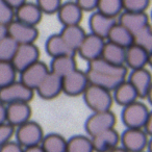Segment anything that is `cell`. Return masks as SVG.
<instances>
[{
	"label": "cell",
	"mask_w": 152,
	"mask_h": 152,
	"mask_svg": "<svg viewBox=\"0 0 152 152\" xmlns=\"http://www.w3.org/2000/svg\"><path fill=\"white\" fill-rule=\"evenodd\" d=\"M43 15H54L61 7L63 0H36Z\"/></svg>",
	"instance_id": "cell-34"
},
{
	"label": "cell",
	"mask_w": 152,
	"mask_h": 152,
	"mask_svg": "<svg viewBox=\"0 0 152 152\" xmlns=\"http://www.w3.org/2000/svg\"><path fill=\"white\" fill-rule=\"evenodd\" d=\"M148 66L152 68V51L149 53V56H148Z\"/></svg>",
	"instance_id": "cell-48"
},
{
	"label": "cell",
	"mask_w": 152,
	"mask_h": 152,
	"mask_svg": "<svg viewBox=\"0 0 152 152\" xmlns=\"http://www.w3.org/2000/svg\"><path fill=\"white\" fill-rule=\"evenodd\" d=\"M105 41L106 40L96 36V34H91V32L87 34L76 53H78L79 56L88 63L94 61V59H97L101 57Z\"/></svg>",
	"instance_id": "cell-11"
},
{
	"label": "cell",
	"mask_w": 152,
	"mask_h": 152,
	"mask_svg": "<svg viewBox=\"0 0 152 152\" xmlns=\"http://www.w3.org/2000/svg\"><path fill=\"white\" fill-rule=\"evenodd\" d=\"M117 117L112 110L93 113L85 123V130L89 137H94L107 129L115 128Z\"/></svg>",
	"instance_id": "cell-5"
},
{
	"label": "cell",
	"mask_w": 152,
	"mask_h": 152,
	"mask_svg": "<svg viewBox=\"0 0 152 152\" xmlns=\"http://www.w3.org/2000/svg\"><path fill=\"white\" fill-rule=\"evenodd\" d=\"M143 129L148 134V137H152V110L149 112V115H148L147 120H146Z\"/></svg>",
	"instance_id": "cell-40"
},
{
	"label": "cell",
	"mask_w": 152,
	"mask_h": 152,
	"mask_svg": "<svg viewBox=\"0 0 152 152\" xmlns=\"http://www.w3.org/2000/svg\"><path fill=\"white\" fill-rule=\"evenodd\" d=\"M24 148L16 141H10L0 147V152H23Z\"/></svg>",
	"instance_id": "cell-39"
},
{
	"label": "cell",
	"mask_w": 152,
	"mask_h": 152,
	"mask_svg": "<svg viewBox=\"0 0 152 152\" xmlns=\"http://www.w3.org/2000/svg\"><path fill=\"white\" fill-rule=\"evenodd\" d=\"M7 123V105L0 102V124Z\"/></svg>",
	"instance_id": "cell-41"
},
{
	"label": "cell",
	"mask_w": 152,
	"mask_h": 152,
	"mask_svg": "<svg viewBox=\"0 0 152 152\" xmlns=\"http://www.w3.org/2000/svg\"><path fill=\"white\" fill-rule=\"evenodd\" d=\"M18 74L12 61H0V88L17 80Z\"/></svg>",
	"instance_id": "cell-32"
},
{
	"label": "cell",
	"mask_w": 152,
	"mask_h": 152,
	"mask_svg": "<svg viewBox=\"0 0 152 152\" xmlns=\"http://www.w3.org/2000/svg\"><path fill=\"white\" fill-rule=\"evenodd\" d=\"M40 49L36 45V43L18 45L16 53L12 59V64L18 73H20L32 64L40 61Z\"/></svg>",
	"instance_id": "cell-6"
},
{
	"label": "cell",
	"mask_w": 152,
	"mask_h": 152,
	"mask_svg": "<svg viewBox=\"0 0 152 152\" xmlns=\"http://www.w3.org/2000/svg\"><path fill=\"white\" fill-rule=\"evenodd\" d=\"M7 36V26L4 25H0V41L2 40L3 38Z\"/></svg>",
	"instance_id": "cell-44"
},
{
	"label": "cell",
	"mask_w": 152,
	"mask_h": 152,
	"mask_svg": "<svg viewBox=\"0 0 152 152\" xmlns=\"http://www.w3.org/2000/svg\"><path fill=\"white\" fill-rule=\"evenodd\" d=\"M99 0H75V2L80 7L83 12H94L97 9Z\"/></svg>",
	"instance_id": "cell-38"
},
{
	"label": "cell",
	"mask_w": 152,
	"mask_h": 152,
	"mask_svg": "<svg viewBox=\"0 0 152 152\" xmlns=\"http://www.w3.org/2000/svg\"><path fill=\"white\" fill-rule=\"evenodd\" d=\"M127 80L130 85L134 88L139 99H145L147 92L152 83V74L149 70L146 68L131 70L129 74H127Z\"/></svg>",
	"instance_id": "cell-15"
},
{
	"label": "cell",
	"mask_w": 152,
	"mask_h": 152,
	"mask_svg": "<svg viewBox=\"0 0 152 152\" xmlns=\"http://www.w3.org/2000/svg\"><path fill=\"white\" fill-rule=\"evenodd\" d=\"M40 146L45 152H66L67 140L59 133H48L44 135Z\"/></svg>",
	"instance_id": "cell-28"
},
{
	"label": "cell",
	"mask_w": 152,
	"mask_h": 152,
	"mask_svg": "<svg viewBox=\"0 0 152 152\" xmlns=\"http://www.w3.org/2000/svg\"><path fill=\"white\" fill-rule=\"evenodd\" d=\"M15 127L9 123L0 124V147L12 141V137L15 135Z\"/></svg>",
	"instance_id": "cell-37"
},
{
	"label": "cell",
	"mask_w": 152,
	"mask_h": 152,
	"mask_svg": "<svg viewBox=\"0 0 152 152\" xmlns=\"http://www.w3.org/2000/svg\"><path fill=\"white\" fill-rule=\"evenodd\" d=\"M148 140V134L143 128H126L120 134L121 146L128 152L145 151Z\"/></svg>",
	"instance_id": "cell-8"
},
{
	"label": "cell",
	"mask_w": 152,
	"mask_h": 152,
	"mask_svg": "<svg viewBox=\"0 0 152 152\" xmlns=\"http://www.w3.org/2000/svg\"><path fill=\"white\" fill-rule=\"evenodd\" d=\"M112 94L114 102H116L118 105L122 106V107L139 100V96H137L134 88L130 85V83L127 79L122 81L112 92Z\"/></svg>",
	"instance_id": "cell-23"
},
{
	"label": "cell",
	"mask_w": 152,
	"mask_h": 152,
	"mask_svg": "<svg viewBox=\"0 0 152 152\" xmlns=\"http://www.w3.org/2000/svg\"><path fill=\"white\" fill-rule=\"evenodd\" d=\"M125 49L126 48H123L119 45L105 41L101 53V58L114 65L125 66Z\"/></svg>",
	"instance_id": "cell-27"
},
{
	"label": "cell",
	"mask_w": 152,
	"mask_h": 152,
	"mask_svg": "<svg viewBox=\"0 0 152 152\" xmlns=\"http://www.w3.org/2000/svg\"><path fill=\"white\" fill-rule=\"evenodd\" d=\"M44 135L42 126L32 120L16 127L15 129L16 142H18L23 148L40 145Z\"/></svg>",
	"instance_id": "cell-3"
},
{
	"label": "cell",
	"mask_w": 152,
	"mask_h": 152,
	"mask_svg": "<svg viewBox=\"0 0 152 152\" xmlns=\"http://www.w3.org/2000/svg\"><path fill=\"white\" fill-rule=\"evenodd\" d=\"M66 152H95L92 139L89 135L76 134L67 140Z\"/></svg>",
	"instance_id": "cell-29"
},
{
	"label": "cell",
	"mask_w": 152,
	"mask_h": 152,
	"mask_svg": "<svg viewBox=\"0 0 152 152\" xmlns=\"http://www.w3.org/2000/svg\"><path fill=\"white\" fill-rule=\"evenodd\" d=\"M133 44L137 45L148 53L152 51V26L150 24L144 26L133 34Z\"/></svg>",
	"instance_id": "cell-30"
},
{
	"label": "cell",
	"mask_w": 152,
	"mask_h": 152,
	"mask_svg": "<svg viewBox=\"0 0 152 152\" xmlns=\"http://www.w3.org/2000/svg\"><path fill=\"white\" fill-rule=\"evenodd\" d=\"M59 34L68 45V47L76 53L77 49L83 43V39L87 36V32L81 27L80 24H78V25L63 26Z\"/></svg>",
	"instance_id": "cell-22"
},
{
	"label": "cell",
	"mask_w": 152,
	"mask_h": 152,
	"mask_svg": "<svg viewBox=\"0 0 152 152\" xmlns=\"http://www.w3.org/2000/svg\"><path fill=\"white\" fill-rule=\"evenodd\" d=\"M56 15L63 26L78 25L83 21V11L75 2V0H68L61 3Z\"/></svg>",
	"instance_id": "cell-13"
},
{
	"label": "cell",
	"mask_w": 152,
	"mask_h": 152,
	"mask_svg": "<svg viewBox=\"0 0 152 152\" xmlns=\"http://www.w3.org/2000/svg\"><path fill=\"white\" fill-rule=\"evenodd\" d=\"M87 70L96 72V73L104 74V75L118 76V77H122V78H127V74H128V69L125 66L114 65V64L104 61L101 57L89 61Z\"/></svg>",
	"instance_id": "cell-20"
},
{
	"label": "cell",
	"mask_w": 152,
	"mask_h": 152,
	"mask_svg": "<svg viewBox=\"0 0 152 152\" xmlns=\"http://www.w3.org/2000/svg\"><path fill=\"white\" fill-rule=\"evenodd\" d=\"M31 115L29 102H16L7 105V123L15 128L31 120Z\"/></svg>",
	"instance_id": "cell-14"
},
{
	"label": "cell",
	"mask_w": 152,
	"mask_h": 152,
	"mask_svg": "<svg viewBox=\"0 0 152 152\" xmlns=\"http://www.w3.org/2000/svg\"><path fill=\"white\" fill-rule=\"evenodd\" d=\"M18 44L11 38L7 36L0 41V61H12Z\"/></svg>",
	"instance_id": "cell-33"
},
{
	"label": "cell",
	"mask_w": 152,
	"mask_h": 152,
	"mask_svg": "<svg viewBox=\"0 0 152 152\" xmlns=\"http://www.w3.org/2000/svg\"><path fill=\"white\" fill-rule=\"evenodd\" d=\"M15 20V10L4 0H0V25L7 26Z\"/></svg>",
	"instance_id": "cell-36"
},
{
	"label": "cell",
	"mask_w": 152,
	"mask_h": 152,
	"mask_svg": "<svg viewBox=\"0 0 152 152\" xmlns=\"http://www.w3.org/2000/svg\"><path fill=\"white\" fill-rule=\"evenodd\" d=\"M151 0H122L123 11L125 12H146Z\"/></svg>",
	"instance_id": "cell-35"
},
{
	"label": "cell",
	"mask_w": 152,
	"mask_h": 152,
	"mask_svg": "<svg viewBox=\"0 0 152 152\" xmlns=\"http://www.w3.org/2000/svg\"><path fill=\"white\" fill-rule=\"evenodd\" d=\"M7 36L11 37L18 45L36 43L40 34L37 26L27 25L17 20L11 22L7 26Z\"/></svg>",
	"instance_id": "cell-9"
},
{
	"label": "cell",
	"mask_w": 152,
	"mask_h": 152,
	"mask_svg": "<svg viewBox=\"0 0 152 152\" xmlns=\"http://www.w3.org/2000/svg\"><path fill=\"white\" fill-rule=\"evenodd\" d=\"M43 18V13L36 2L26 1L15 10V20L27 25L38 26Z\"/></svg>",
	"instance_id": "cell-17"
},
{
	"label": "cell",
	"mask_w": 152,
	"mask_h": 152,
	"mask_svg": "<svg viewBox=\"0 0 152 152\" xmlns=\"http://www.w3.org/2000/svg\"><path fill=\"white\" fill-rule=\"evenodd\" d=\"M34 93L44 100H53L63 94L61 77L49 71L47 76L36 89Z\"/></svg>",
	"instance_id": "cell-12"
},
{
	"label": "cell",
	"mask_w": 152,
	"mask_h": 152,
	"mask_svg": "<svg viewBox=\"0 0 152 152\" xmlns=\"http://www.w3.org/2000/svg\"><path fill=\"white\" fill-rule=\"evenodd\" d=\"M49 67L42 61H38L37 63L32 64L31 66L27 67L19 73L20 81L24 83L26 87L31 89L32 91H36L43 79L49 73Z\"/></svg>",
	"instance_id": "cell-10"
},
{
	"label": "cell",
	"mask_w": 152,
	"mask_h": 152,
	"mask_svg": "<svg viewBox=\"0 0 152 152\" xmlns=\"http://www.w3.org/2000/svg\"><path fill=\"white\" fill-rule=\"evenodd\" d=\"M5 2L10 5L11 7H13L14 10L18 9L20 5H22L24 2H26L27 0H4Z\"/></svg>",
	"instance_id": "cell-42"
},
{
	"label": "cell",
	"mask_w": 152,
	"mask_h": 152,
	"mask_svg": "<svg viewBox=\"0 0 152 152\" xmlns=\"http://www.w3.org/2000/svg\"><path fill=\"white\" fill-rule=\"evenodd\" d=\"M110 152H128V151H127V150H125L122 146H118V147H116V148H114L113 150H110Z\"/></svg>",
	"instance_id": "cell-46"
},
{
	"label": "cell",
	"mask_w": 152,
	"mask_h": 152,
	"mask_svg": "<svg viewBox=\"0 0 152 152\" xmlns=\"http://www.w3.org/2000/svg\"><path fill=\"white\" fill-rule=\"evenodd\" d=\"M142 152H147V151H146V150H145V151H142Z\"/></svg>",
	"instance_id": "cell-50"
},
{
	"label": "cell",
	"mask_w": 152,
	"mask_h": 152,
	"mask_svg": "<svg viewBox=\"0 0 152 152\" xmlns=\"http://www.w3.org/2000/svg\"><path fill=\"white\" fill-rule=\"evenodd\" d=\"M86 105L93 113L110 110L114 103L110 91L90 83L83 94Z\"/></svg>",
	"instance_id": "cell-1"
},
{
	"label": "cell",
	"mask_w": 152,
	"mask_h": 152,
	"mask_svg": "<svg viewBox=\"0 0 152 152\" xmlns=\"http://www.w3.org/2000/svg\"><path fill=\"white\" fill-rule=\"evenodd\" d=\"M76 69H77V61L75 59V55H63V56L53 57L49 66L50 72L61 76V78Z\"/></svg>",
	"instance_id": "cell-25"
},
{
	"label": "cell",
	"mask_w": 152,
	"mask_h": 152,
	"mask_svg": "<svg viewBox=\"0 0 152 152\" xmlns=\"http://www.w3.org/2000/svg\"><path fill=\"white\" fill-rule=\"evenodd\" d=\"M106 41L119 45L123 48H127L133 44V34L127 28L117 22L108 32Z\"/></svg>",
	"instance_id": "cell-26"
},
{
	"label": "cell",
	"mask_w": 152,
	"mask_h": 152,
	"mask_svg": "<svg viewBox=\"0 0 152 152\" xmlns=\"http://www.w3.org/2000/svg\"><path fill=\"white\" fill-rule=\"evenodd\" d=\"M34 91L26 87L22 81L16 80L11 85L0 88V102L9 105L16 102H30L34 99Z\"/></svg>",
	"instance_id": "cell-4"
},
{
	"label": "cell",
	"mask_w": 152,
	"mask_h": 152,
	"mask_svg": "<svg viewBox=\"0 0 152 152\" xmlns=\"http://www.w3.org/2000/svg\"><path fill=\"white\" fill-rule=\"evenodd\" d=\"M46 53L51 57L63 56V55H75L76 53L68 47L59 34H53L46 40L45 43Z\"/></svg>",
	"instance_id": "cell-24"
},
{
	"label": "cell",
	"mask_w": 152,
	"mask_h": 152,
	"mask_svg": "<svg viewBox=\"0 0 152 152\" xmlns=\"http://www.w3.org/2000/svg\"><path fill=\"white\" fill-rule=\"evenodd\" d=\"M149 53L135 44L130 45L125 49V67L127 69L135 70L146 68L148 66Z\"/></svg>",
	"instance_id": "cell-21"
},
{
	"label": "cell",
	"mask_w": 152,
	"mask_h": 152,
	"mask_svg": "<svg viewBox=\"0 0 152 152\" xmlns=\"http://www.w3.org/2000/svg\"><path fill=\"white\" fill-rule=\"evenodd\" d=\"M117 22L127 28L133 34L144 26L149 24V16L147 15L146 12L123 11L117 18Z\"/></svg>",
	"instance_id": "cell-19"
},
{
	"label": "cell",
	"mask_w": 152,
	"mask_h": 152,
	"mask_svg": "<svg viewBox=\"0 0 152 152\" xmlns=\"http://www.w3.org/2000/svg\"><path fill=\"white\" fill-rule=\"evenodd\" d=\"M91 139L95 152H110L120 144V134L115 128L102 131Z\"/></svg>",
	"instance_id": "cell-18"
},
{
	"label": "cell",
	"mask_w": 152,
	"mask_h": 152,
	"mask_svg": "<svg viewBox=\"0 0 152 152\" xmlns=\"http://www.w3.org/2000/svg\"><path fill=\"white\" fill-rule=\"evenodd\" d=\"M96 11L108 17L118 18V16L123 12L122 0H99Z\"/></svg>",
	"instance_id": "cell-31"
},
{
	"label": "cell",
	"mask_w": 152,
	"mask_h": 152,
	"mask_svg": "<svg viewBox=\"0 0 152 152\" xmlns=\"http://www.w3.org/2000/svg\"><path fill=\"white\" fill-rule=\"evenodd\" d=\"M63 93L70 97H77L83 94L88 86L90 85L86 71H81L78 68L63 78Z\"/></svg>",
	"instance_id": "cell-7"
},
{
	"label": "cell",
	"mask_w": 152,
	"mask_h": 152,
	"mask_svg": "<svg viewBox=\"0 0 152 152\" xmlns=\"http://www.w3.org/2000/svg\"><path fill=\"white\" fill-rule=\"evenodd\" d=\"M116 23L117 18L108 17L98 11H94L89 18V27L91 34H96L104 40H106L108 32Z\"/></svg>",
	"instance_id": "cell-16"
},
{
	"label": "cell",
	"mask_w": 152,
	"mask_h": 152,
	"mask_svg": "<svg viewBox=\"0 0 152 152\" xmlns=\"http://www.w3.org/2000/svg\"><path fill=\"white\" fill-rule=\"evenodd\" d=\"M145 99H147V100H148V102H149V103L152 105V83H151V86H150L149 90H148L147 95H146V98H145Z\"/></svg>",
	"instance_id": "cell-45"
},
{
	"label": "cell",
	"mask_w": 152,
	"mask_h": 152,
	"mask_svg": "<svg viewBox=\"0 0 152 152\" xmlns=\"http://www.w3.org/2000/svg\"><path fill=\"white\" fill-rule=\"evenodd\" d=\"M23 152H45L42 149L40 145L38 146H32V147H28V148H24Z\"/></svg>",
	"instance_id": "cell-43"
},
{
	"label": "cell",
	"mask_w": 152,
	"mask_h": 152,
	"mask_svg": "<svg viewBox=\"0 0 152 152\" xmlns=\"http://www.w3.org/2000/svg\"><path fill=\"white\" fill-rule=\"evenodd\" d=\"M146 151L147 152H152V137H150V139L148 140L147 148H146Z\"/></svg>",
	"instance_id": "cell-47"
},
{
	"label": "cell",
	"mask_w": 152,
	"mask_h": 152,
	"mask_svg": "<svg viewBox=\"0 0 152 152\" xmlns=\"http://www.w3.org/2000/svg\"><path fill=\"white\" fill-rule=\"evenodd\" d=\"M151 19H152V12H151Z\"/></svg>",
	"instance_id": "cell-49"
},
{
	"label": "cell",
	"mask_w": 152,
	"mask_h": 152,
	"mask_svg": "<svg viewBox=\"0 0 152 152\" xmlns=\"http://www.w3.org/2000/svg\"><path fill=\"white\" fill-rule=\"evenodd\" d=\"M149 112L144 102L137 100L123 107L121 120L126 128H143Z\"/></svg>",
	"instance_id": "cell-2"
}]
</instances>
